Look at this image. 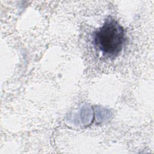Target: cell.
Instances as JSON below:
<instances>
[{"instance_id": "obj_1", "label": "cell", "mask_w": 154, "mask_h": 154, "mask_svg": "<svg viewBox=\"0 0 154 154\" xmlns=\"http://www.w3.org/2000/svg\"><path fill=\"white\" fill-rule=\"evenodd\" d=\"M123 27L112 17H107L103 25L93 34V43L103 55L115 58L122 51L125 43Z\"/></svg>"}]
</instances>
